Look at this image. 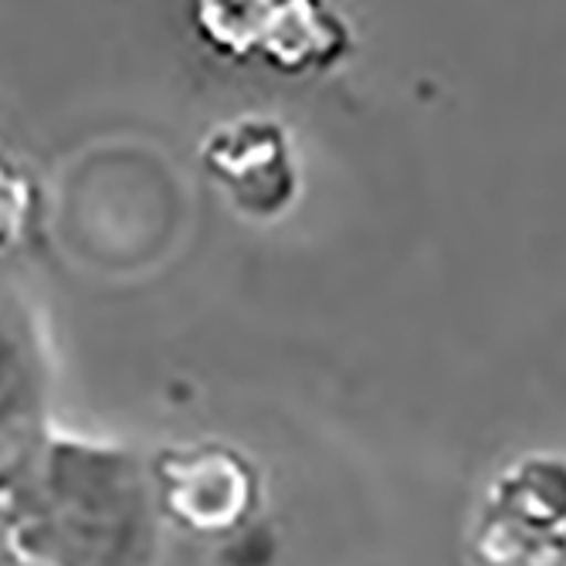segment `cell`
Returning <instances> with one entry per match:
<instances>
[{
	"instance_id": "obj_1",
	"label": "cell",
	"mask_w": 566,
	"mask_h": 566,
	"mask_svg": "<svg viewBox=\"0 0 566 566\" xmlns=\"http://www.w3.org/2000/svg\"><path fill=\"white\" fill-rule=\"evenodd\" d=\"M499 509L520 526L556 533V526L566 523V465L549 458L526 461L502 479Z\"/></svg>"
}]
</instances>
